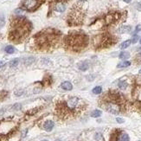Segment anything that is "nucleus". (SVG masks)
<instances>
[{"label":"nucleus","instance_id":"obj_1","mask_svg":"<svg viewBox=\"0 0 141 141\" xmlns=\"http://www.w3.org/2000/svg\"><path fill=\"white\" fill-rule=\"evenodd\" d=\"M87 109V103L76 96H68L55 103V115L61 119H71L81 116Z\"/></svg>","mask_w":141,"mask_h":141},{"label":"nucleus","instance_id":"obj_2","mask_svg":"<svg viewBox=\"0 0 141 141\" xmlns=\"http://www.w3.org/2000/svg\"><path fill=\"white\" fill-rule=\"evenodd\" d=\"M30 30L29 24L23 17H18L12 23L10 38L15 42L23 40Z\"/></svg>","mask_w":141,"mask_h":141},{"label":"nucleus","instance_id":"obj_3","mask_svg":"<svg viewBox=\"0 0 141 141\" xmlns=\"http://www.w3.org/2000/svg\"><path fill=\"white\" fill-rule=\"evenodd\" d=\"M19 122L14 118H6L0 120V141H10L18 130Z\"/></svg>","mask_w":141,"mask_h":141},{"label":"nucleus","instance_id":"obj_4","mask_svg":"<svg viewBox=\"0 0 141 141\" xmlns=\"http://www.w3.org/2000/svg\"><path fill=\"white\" fill-rule=\"evenodd\" d=\"M88 37L82 33H72L65 39L67 47L75 52L81 51L88 45Z\"/></svg>","mask_w":141,"mask_h":141},{"label":"nucleus","instance_id":"obj_5","mask_svg":"<svg viewBox=\"0 0 141 141\" xmlns=\"http://www.w3.org/2000/svg\"><path fill=\"white\" fill-rule=\"evenodd\" d=\"M57 40V36L54 32H42L36 37L37 45L42 49H48L55 45Z\"/></svg>","mask_w":141,"mask_h":141},{"label":"nucleus","instance_id":"obj_6","mask_svg":"<svg viewBox=\"0 0 141 141\" xmlns=\"http://www.w3.org/2000/svg\"><path fill=\"white\" fill-rule=\"evenodd\" d=\"M39 4V0H24L23 6L28 11H32Z\"/></svg>","mask_w":141,"mask_h":141},{"label":"nucleus","instance_id":"obj_7","mask_svg":"<svg viewBox=\"0 0 141 141\" xmlns=\"http://www.w3.org/2000/svg\"><path fill=\"white\" fill-rule=\"evenodd\" d=\"M54 10L57 12H63L66 10V4L64 0H55L54 4Z\"/></svg>","mask_w":141,"mask_h":141},{"label":"nucleus","instance_id":"obj_8","mask_svg":"<svg viewBox=\"0 0 141 141\" xmlns=\"http://www.w3.org/2000/svg\"><path fill=\"white\" fill-rule=\"evenodd\" d=\"M120 17V14L118 12H113L108 14L107 16L106 17V23L107 24H114L115 23L116 21H118Z\"/></svg>","mask_w":141,"mask_h":141},{"label":"nucleus","instance_id":"obj_9","mask_svg":"<svg viewBox=\"0 0 141 141\" xmlns=\"http://www.w3.org/2000/svg\"><path fill=\"white\" fill-rule=\"evenodd\" d=\"M54 126H55V124H54L53 121L47 120V121H45L43 124V129L46 131V132H51Z\"/></svg>","mask_w":141,"mask_h":141},{"label":"nucleus","instance_id":"obj_10","mask_svg":"<svg viewBox=\"0 0 141 141\" xmlns=\"http://www.w3.org/2000/svg\"><path fill=\"white\" fill-rule=\"evenodd\" d=\"M89 66H90V63L88 61H84V62H81L79 65V69L81 70V71H86L89 68Z\"/></svg>","mask_w":141,"mask_h":141},{"label":"nucleus","instance_id":"obj_11","mask_svg":"<svg viewBox=\"0 0 141 141\" xmlns=\"http://www.w3.org/2000/svg\"><path fill=\"white\" fill-rule=\"evenodd\" d=\"M61 88H62V89L67 90V91H70V90H72V88H73V86H72V84L69 81H64V82H62V84H61Z\"/></svg>","mask_w":141,"mask_h":141},{"label":"nucleus","instance_id":"obj_12","mask_svg":"<svg viewBox=\"0 0 141 141\" xmlns=\"http://www.w3.org/2000/svg\"><path fill=\"white\" fill-rule=\"evenodd\" d=\"M131 29H132V27H131V26L123 25L119 29V33H128V32L131 31Z\"/></svg>","mask_w":141,"mask_h":141},{"label":"nucleus","instance_id":"obj_13","mask_svg":"<svg viewBox=\"0 0 141 141\" xmlns=\"http://www.w3.org/2000/svg\"><path fill=\"white\" fill-rule=\"evenodd\" d=\"M129 56H130V54L127 51H122L119 55V59H121V60H127L129 58Z\"/></svg>","mask_w":141,"mask_h":141},{"label":"nucleus","instance_id":"obj_14","mask_svg":"<svg viewBox=\"0 0 141 141\" xmlns=\"http://www.w3.org/2000/svg\"><path fill=\"white\" fill-rule=\"evenodd\" d=\"M131 42H132V41H131V40H127V41H125L124 42H122V43L120 44V46H119V48H120L121 50H125V49L128 48L129 46L131 45Z\"/></svg>","mask_w":141,"mask_h":141},{"label":"nucleus","instance_id":"obj_15","mask_svg":"<svg viewBox=\"0 0 141 141\" xmlns=\"http://www.w3.org/2000/svg\"><path fill=\"white\" fill-rule=\"evenodd\" d=\"M118 86H119V88H120L121 90H125V89H127V88L128 87V83L126 81H120L119 82V84H118Z\"/></svg>","mask_w":141,"mask_h":141},{"label":"nucleus","instance_id":"obj_16","mask_svg":"<svg viewBox=\"0 0 141 141\" xmlns=\"http://www.w3.org/2000/svg\"><path fill=\"white\" fill-rule=\"evenodd\" d=\"M135 98L141 101V88H138L135 90Z\"/></svg>","mask_w":141,"mask_h":141},{"label":"nucleus","instance_id":"obj_17","mask_svg":"<svg viewBox=\"0 0 141 141\" xmlns=\"http://www.w3.org/2000/svg\"><path fill=\"white\" fill-rule=\"evenodd\" d=\"M119 141H130V138L127 133H122L119 136Z\"/></svg>","mask_w":141,"mask_h":141},{"label":"nucleus","instance_id":"obj_18","mask_svg":"<svg viewBox=\"0 0 141 141\" xmlns=\"http://www.w3.org/2000/svg\"><path fill=\"white\" fill-rule=\"evenodd\" d=\"M4 50H5L6 53L8 54H13L15 52V48L13 47V46H7V47H5V49H4Z\"/></svg>","mask_w":141,"mask_h":141},{"label":"nucleus","instance_id":"obj_19","mask_svg":"<svg viewBox=\"0 0 141 141\" xmlns=\"http://www.w3.org/2000/svg\"><path fill=\"white\" fill-rule=\"evenodd\" d=\"M130 65L131 62L126 61V62H123L121 63H119V64H118V68H127V67H129Z\"/></svg>","mask_w":141,"mask_h":141},{"label":"nucleus","instance_id":"obj_20","mask_svg":"<svg viewBox=\"0 0 141 141\" xmlns=\"http://www.w3.org/2000/svg\"><path fill=\"white\" fill-rule=\"evenodd\" d=\"M101 115V111H100V110H94V111H93L91 114V117H93V118H98Z\"/></svg>","mask_w":141,"mask_h":141},{"label":"nucleus","instance_id":"obj_21","mask_svg":"<svg viewBox=\"0 0 141 141\" xmlns=\"http://www.w3.org/2000/svg\"><path fill=\"white\" fill-rule=\"evenodd\" d=\"M101 92H102V88L100 86L95 87V88L93 89V93H94V94H100Z\"/></svg>","mask_w":141,"mask_h":141},{"label":"nucleus","instance_id":"obj_22","mask_svg":"<svg viewBox=\"0 0 141 141\" xmlns=\"http://www.w3.org/2000/svg\"><path fill=\"white\" fill-rule=\"evenodd\" d=\"M18 62H19V60L18 59H14V60L11 61L10 62V66L11 67H17V64H18Z\"/></svg>","mask_w":141,"mask_h":141},{"label":"nucleus","instance_id":"obj_23","mask_svg":"<svg viewBox=\"0 0 141 141\" xmlns=\"http://www.w3.org/2000/svg\"><path fill=\"white\" fill-rule=\"evenodd\" d=\"M138 39H139V37H138V36H134L133 38H132V43H135V42H138Z\"/></svg>","mask_w":141,"mask_h":141},{"label":"nucleus","instance_id":"obj_24","mask_svg":"<svg viewBox=\"0 0 141 141\" xmlns=\"http://www.w3.org/2000/svg\"><path fill=\"white\" fill-rule=\"evenodd\" d=\"M141 31V24H139V25L136 26V29H135V32H139Z\"/></svg>","mask_w":141,"mask_h":141},{"label":"nucleus","instance_id":"obj_25","mask_svg":"<svg viewBox=\"0 0 141 141\" xmlns=\"http://www.w3.org/2000/svg\"><path fill=\"white\" fill-rule=\"evenodd\" d=\"M4 17H0V27H2V26H3V24H4Z\"/></svg>","mask_w":141,"mask_h":141},{"label":"nucleus","instance_id":"obj_26","mask_svg":"<svg viewBox=\"0 0 141 141\" xmlns=\"http://www.w3.org/2000/svg\"><path fill=\"white\" fill-rule=\"evenodd\" d=\"M116 121H117L118 123H123L124 122V119H121V118H116Z\"/></svg>","mask_w":141,"mask_h":141},{"label":"nucleus","instance_id":"obj_27","mask_svg":"<svg viewBox=\"0 0 141 141\" xmlns=\"http://www.w3.org/2000/svg\"><path fill=\"white\" fill-rule=\"evenodd\" d=\"M20 107H21V105L20 104H16L14 106H13V108H14V109H20Z\"/></svg>","mask_w":141,"mask_h":141},{"label":"nucleus","instance_id":"obj_28","mask_svg":"<svg viewBox=\"0 0 141 141\" xmlns=\"http://www.w3.org/2000/svg\"><path fill=\"white\" fill-rule=\"evenodd\" d=\"M137 8H138V10L141 11V3H139V4H137Z\"/></svg>","mask_w":141,"mask_h":141},{"label":"nucleus","instance_id":"obj_29","mask_svg":"<svg viewBox=\"0 0 141 141\" xmlns=\"http://www.w3.org/2000/svg\"><path fill=\"white\" fill-rule=\"evenodd\" d=\"M22 12H23V11H22V10H20V9L16 11V13H17V14H21Z\"/></svg>","mask_w":141,"mask_h":141},{"label":"nucleus","instance_id":"obj_30","mask_svg":"<svg viewBox=\"0 0 141 141\" xmlns=\"http://www.w3.org/2000/svg\"><path fill=\"white\" fill-rule=\"evenodd\" d=\"M4 65V62H2V61H0V68H2L3 66Z\"/></svg>","mask_w":141,"mask_h":141},{"label":"nucleus","instance_id":"obj_31","mask_svg":"<svg viewBox=\"0 0 141 141\" xmlns=\"http://www.w3.org/2000/svg\"><path fill=\"white\" fill-rule=\"evenodd\" d=\"M123 1H125L126 3H130L131 1H132V0H123Z\"/></svg>","mask_w":141,"mask_h":141},{"label":"nucleus","instance_id":"obj_32","mask_svg":"<svg viewBox=\"0 0 141 141\" xmlns=\"http://www.w3.org/2000/svg\"><path fill=\"white\" fill-rule=\"evenodd\" d=\"M80 2H85V1H87V0H79Z\"/></svg>","mask_w":141,"mask_h":141},{"label":"nucleus","instance_id":"obj_33","mask_svg":"<svg viewBox=\"0 0 141 141\" xmlns=\"http://www.w3.org/2000/svg\"><path fill=\"white\" fill-rule=\"evenodd\" d=\"M55 141H61L60 139H56V140H55Z\"/></svg>","mask_w":141,"mask_h":141},{"label":"nucleus","instance_id":"obj_34","mask_svg":"<svg viewBox=\"0 0 141 141\" xmlns=\"http://www.w3.org/2000/svg\"><path fill=\"white\" fill-rule=\"evenodd\" d=\"M139 74H141V69H140V70H139Z\"/></svg>","mask_w":141,"mask_h":141},{"label":"nucleus","instance_id":"obj_35","mask_svg":"<svg viewBox=\"0 0 141 141\" xmlns=\"http://www.w3.org/2000/svg\"><path fill=\"white\" fill-rule=\"evenodd\" d=\"M139 42H140V44H141V39H140V40H139Z\"/></svg>","mask_w":141,"mask_h":141},{"label":"nucleus","instance_id":"obj_36","mask_svg":"<svg viewBox=\"0 0 141 141\" xmlns=\"http://www.w3.org/2000/svg\"><path fill=\"white\" fill-rule=\"evenodd\" d=\"M42 141H48V140H46V139H44V140H42Z\"/></svg>","mask_w":141,"mask_h":141}]
</instances>
